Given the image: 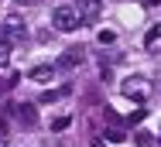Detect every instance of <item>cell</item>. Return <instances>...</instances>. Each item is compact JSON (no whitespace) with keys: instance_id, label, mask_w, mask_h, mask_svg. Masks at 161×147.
I'll return each mask as SVG.
<instances>
[{"instance_id":"1","label":"cell","mask_w":161,"mask_h":147,"mask_svg":"<svg viewBox=\"0 0 161 147\" xmlns=\"http://www.w3.org/2000/svg\"><path fill=\"white\" fill-rule=\"evenodd\" d=\"M72 10H75L79 24H96L99 14H103V0H75Z\"/></svg>"},{"instance_id":"2","label":"cell","mask_w":161,"mask_h":147,"mask_svg":"<svg viewBox=\"0 0 161 147\" xmlns=\"http://www.w3.org/2000/svg\"><path fill=\"white\" fill-rule=\"evenodd\" d=\"M52 24L62 31V34H69V31L79 28V17H75V10H72L69 3H62V7H55V10H52Z\"/></svg>"},{"instance_id":"3","label":"cell","mask_w":161,"mask_h":147,"mask_svg":"<svg viewBox=\"0 0 161 147\" xmlns=\"http://www.w3.org/2000/svg\"><path fill=\"white\" fill-rule=\"evenodd\" d=\"M124 96H130V99H137V103H144L147 99V92H151V86L141 79V75H130V79H124Z\"/></svg>"},{"instance_id":"4","label":"cell","mask_w":161,"mask_h":147,"mask_svg":"<svg viewBox=\"0 0 161 147\" xmlns=\"http://www.w3.org/2000/svg\"><path fill=\"white\" fill-rule=\"evenodd\" d=\"M144 48H147L151 55H161V21L147 28V34H144Z\"/></svg>"},{"instance_id":"5","label":"cell","mask_w":161,"mask_h":147,"mask_svg":"<svg viewBox=\"0 0 161 147\" xmlns=\"http://www.w3.org/2000/svg\"><path fill=\"white\" fill-rule=\"evenodd\" d=\"M28 79L31 82H52V65H34V68H28Z\"/></svg>"},{"instance_id":"6","label":"cell","mask_w":161,"mask_h":147,"mask_svg":"<svg viewBox=\"0 0 161 147\" xmlns=\"http://www.w3.org/2000/svg\"><path fill=\"white\" fill-rule=\"evenodd\" d=\"M79 62H82V48H69L62 58H58V65H62V68H75Z\"/></svg>"},{"instance_id":"7","label":"cell","mask_w":161,"mask_h":147,"mask_svg":"<svg viewBox=\"0 0 161 147\" xmlns=\"http://www.w3.org/2000/svg\"><path fill=\"white\" fill-rule=\"evenodd\" d=\"M14 110H17V120H21V123H28V127H34V106H28V103H24V106H14Z\"/></svg>"},{"instance_id":"8","label":"cell","mask_w":161,"mask_h":147,"mask_svg":"<svg viewBox=\"0 0 161 147\" xmlns=\"http://www.w3.org/2000/svg\"><path fill=\"white\" fill-rule=\"evenodd\" d=\"M62 96H69V86H62V89H48V92L41 96V103H55V99H62Z\"/></svg>"},{"instance_id":"9","label":"cell","mask_w":161,"mask_h":147,"mask_svg":"<svg viewBox=\"0 0 161 147\" xmlns=\"http://www.w3.org/2000/svg\"><path fill=\"white\" fill-rule=\"evenodd\" d=\"M69 123H72V117H65V113H62V117L52 120V130H55V133H62V130H69Z\"/></svg>"},{"instance_id":"10","label":"cell","mask_w":161,"mask_h":147,"mask_svg":"<svg viewBox=\"0 0 161 147\" xmlns=\"http://www.w3.org/2000/svg\"><path fill=\"white\" fill-rule=\"evenodd\" d=\"M134 140H137V147H154V144H151V133H147V130H137V133H134Z\"/></svg>"},{"instance_id":"11","label":"cell","mask_w":161,"mask_h":147,"mask_svg":"<svg viewBox=\"0 0 161 147\" xmlns=\"http://www.w3.org/2000/svg\"><path fill=\"white\" fill-rule=\"evenodd\" d=\"M96 41H99V45H113V41H117V34H113V31H99Z\"/></svg>"},{"instance_id":"12","label":"cell","mask_w":161,"mask_h":147,"mask_svg":"<svg viewBox=\"0 0 161 147\" xmlns=\"http://www.w3.org/2000/svg\"><path fill=\"white\" fill-rule=\"evenodd\" d=\"M127 120L130 123H141V120H144V106H134V110L127 113Z\"/></svg>"},{"instance_id":"13","label":"cell","mask_w":161,"mask_h":147,"mask_svg":"<svg viewBox=\"0 0 161 147\" xmlns=\"http://www.w3.org/2000/svg\"><path fill=\"white\" fill-rule=\"evenodd\" d=\"M7 52H10V41H7V38H0V65L7 62Z\"/></svg>"},{"instance_id":"14","label":"cell","mask_w":161,"mask_h":147,"mask_svg":"<svg viewBox=\"0 0 161 147\" xmlns=\"http://www.w3.org/2000/svg\"><path fill=\"white\" fill-rule=\"evenodd\" d=\"M106 140H110V144H120L124 133H120V130H106Z\"/></svg>"},{"instance_id":"15","label":"cell","mask_w":161,"mask_h":147,"mask_svg":"<svg viewBox=\"0 0 161 147\" xmlns=\"http://www.w3.org/2000/svg\"><path fill=\"white\" fill-rule=\"evenodd\" d=\"M141 3H144V7H158L161 0H141Z\"/></svg>"},{"instance_id":"16","label":"cell","mask_w":161,"mask_h":147,"mask_svg":"<svg viewBox=\"0 0 161 147\" xmlns=\"http://www.w3.org/2000/svg\"><path fill=\"white\" fill-rule=\"evenodd\" d=\"M17 3H31V0H17Z\"/></svg>"},{"instance_id":"17","label":"cell","mask_w":161,"mask_h":147,"mask_svg":"<svg viewBox=\"0 0 161 147\" xmlns=\"http://www.w3.org/2000/svg\"><path fill=\"white\" fill-rule=\"evenodd\" d=\"M0 147H7V144H3V140H0Z\"/></svg>"},{"instance_id":"18","label":"cell","mask_w":161,"mask_h":147,"mask_svg":"<svg viewBox=\"0 0 161 147\" xmlns=\"http://www.w3.org/2000/svg\"><path fill=\"white\" fill-rule=\"evenodd\" d=\"M96 147H103V144H96Z\"/></svg>"}]
</instances>
